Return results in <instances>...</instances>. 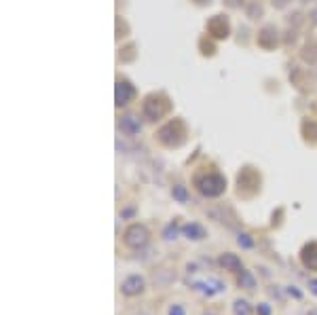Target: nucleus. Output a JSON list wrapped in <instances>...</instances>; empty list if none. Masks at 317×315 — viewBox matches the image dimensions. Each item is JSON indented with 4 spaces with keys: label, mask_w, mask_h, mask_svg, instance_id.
I'll list each match as a JSON object with an SVG mask.
<instances>
[{
    "label": "nucleus",
    "mask_w": 317,
    "mask_h": 315,
    "mask_svg": "<svg viewBox=\"0 0 317 315\" xmlns=\"http://www.w3.org/2000/svg\"><path fill=\"white\" fill-rule=\"evenodd\" d=\"M195 184H197L199 193H203L207 197H218V195L224 193L226 180L220 174H205V176H197Z\"/></svg>",
    "instance_id": "nucleus-1"
},
{
    "label": "nucleus",
    "mask_w": 317,
    "mask_h": 315,
    "mask_svg": "<svg viewBox=\"0 0 317 315\" xmlns=\"http://www.w3.org/2000/svg\"><path fill=\"white\" fill-rule=\"evenodd\" d=\"M125 243H127L129 248H136V250L144 248L148 243V231L144 226H140V224L129 226L127 231H125Z\"/></svg>",
    "instance_id": "nucleus-2"
},
{
    "label": "nucleus",
    "mask_w": 317,
    "mask_h": 315,
    "mask_svg": "<svg viewBox=\"0 0 317 315\" xmlns=\"http://www.w3.org/2000/svg\"><path fill=\"white\" fill-rule=\"evenodd\" d=\"M144 290V279L140 275H131V277H127L123 283H121V292L125 296H136Z\"/></svg>",
    "instance_id": "nucleus-3"
},
{
    "label": "nucleus",
    "mask_w": 317,
    "mask_h": 315,
    "mask_svg": "<svg viewBox=\"0 0 317 315\" xmlns=\"http://www.w3.org/2000/svg\"><path fill=\"white\" fill-rule=\"evenodd\" d=\"M300 260L309 271H317V243H309L300 252Z\"/></svg>",
    "instance_id": "nucleus-4"
},
{
    "label": "nucleus",
    "mask_w": 317,
    "mask_h": 315,
    "mask_svg": "<svg viewBox=\"0 0 317 315\" xmlns=\"http://www.w3.org/2000/svg\"><path fill=\"white\" fill-rule=\"evenodd\" d=\"M193 288H195V290H199V292H203V294H207V296H212V294H216V292H222V290H224V283H222V281H218V279H209V281H195V283H193Z\"/></svg>",
    "instance_id": "nucleus-5"
},
{
    "label": "nucleus",
    "mask_w": 317,
    "mask_h": 315,
    "mask_svg": "<svg viewBox=\"0 0 317 315\" xmlns=\"http://www.w3.org/2000/svg\"><path fill=\"white\" fill-rule=\"evenodd\" d=\"M220 265L224 267V271H235V273H241V271H243L241 258L237 254H230V252L220 256Z\"/></svg>",
    "instance_id": "nucleus-6"
},
{
    "label": "nucleus",
    "mask_w": 317,
    "mask_h": 315,
    "mask_svg": "<svg viewBox=\"0 0 317 315\" xmlns=\"http://www.w3.org/2000/svg\"><path fill=\"white\" fill-rule=\"evenodd\" d=\"M182 231H184L186 237H189V239H195V241H199V239L205 237V228L199 226V224H186Z\"/></svg>",
    "instance_id": "nucleus-7"
},
{
    "label": "nucleus",
    "mask_w": 317,
    "mask_h": 315,
    "mask_svg": "<svg viewBox=\"0 0 317 315\" xmlns=\"http://www.w3.org/2000/svg\"><path fill=\"white\" fill-rule=\"evenodd\" d=\"M131 93H134V89L129 87L127 83H119L117 85V104L121 106V104H127V99L131 97Z\"/></svg>",
    "instance_id": "nucleus-8"
},
{
    "label": "nucleus",
    "mask_w": 317,
    "mask_h": 315,
    "mask_svg": "<svg viewBox=\"0 0 317 315\" xmlns=\"http://www.w3.org/2000/svg\"><path fill=\"white\" fill-rule=\"evenodd\" d=\"M233 311H235V315H252V307H250V303L248 300H235V305H233Z\"/></svg>",
    "instance_id": "nucleus-9"
},
{
    "label": "nucleus",
    "mask_w": 317,
    "mask_h": 315,
    "mask_svg": "<svg viewBox=\"0 0 317 315\" xmlns=\"http://www.w3.org/2000/svg\"><path fill=\"white\" fill-rule=\"evenodd\" d=\"M239 285H241V288H254L256 281H254V277L248 273V271H241V275H239Z\"/></svg>",
    "instance_id": "nucleus-10"
},
{
    "label": "nucleus",
    "mask_w": 317,
    "mask_h": 315,
    "mask_svg": "<svg viewBox=\"0 0 317 315\" xmlns=\"http://www.w3.org/2000/svg\"><path fill=\"white\" fill-rule=\"evenodd\" d=\"M239 246H241V248H252L254 241H252L250 235H239Z\"/></svg>",
    "instance_id": "nucleus-11"
},
{
    "label": "nucleus",
    "mask_w": 317,
    "mask_h": 315,
    "mask_svg": "<svg viewBox=\"0 0 317 315\" xmlns=\"http://www.w3.org/2000/svg\"><path fill=\"white\" fill-rule=\"evenodd\" d=\"M174 197L180 199V201H186V199H189V195H186V191H184V186H176V189H174Z\"/></svg>",
    "instance_id": "nucleus-12"
},
{
    "label": "nucleus",
    "mask_w": 317,
    "mask_h": 315,
    "mask_svg": "<svg viewBox=\"0 0 317 315\" xmlns=\"http://www.w3.org/2000/svg\"><path fill=\"white\" fill-rule=\"evenodd\" d=\"M169 315H184V309L180 305H171L169 307Z\"/></svg>",
    "instance_id": "nucleus-13"
},
{
    "label": "nucleus",
    "mask_w": 317,
    "mask_h": 315,
    "mask_svg": "<svg viewBox=\"0 0 317 315\" xmlns=\"http://www.w3.org/2000/svg\"><path fill=\"white\" fill-rule=\"evenodd\" d=\"M258 313H260V315H271V307L269 305H258Z\"/></svg>",
    "instance_id": "nucleus-14"
},
{
    "label": "nucleus",
    "mask_w": 317,
    "mask_h": 315,
    "mask_svg": "<svg viewBox=\"0 0 317 315\" xmlns=\"http://www.w3.org/2000/svg\"><path fill=\"white\" fill-rule=\"evenodd\" d=\"M165 237H167V239H174V237H176V228H174V226H169L167 231H165Z\"/></svg>",
    "instance_id": "nucleus-15"
},
{
    "label": "nucleus",
    "mask_w": 317,
    "mask_h": 315,
    "mask_svg": "<svg viewBox=\"0 0 317 315\" xmlns=\"http://www.w3.org/2000/svg\"><path fill=\"white\" fill-rule=\"evenodd\" d=\"M309 288H311V292H313V294H317V279H313V281L309 283Z\"/></svg>",
    "instance_id": "nucleus-16"
}]
</instances>
